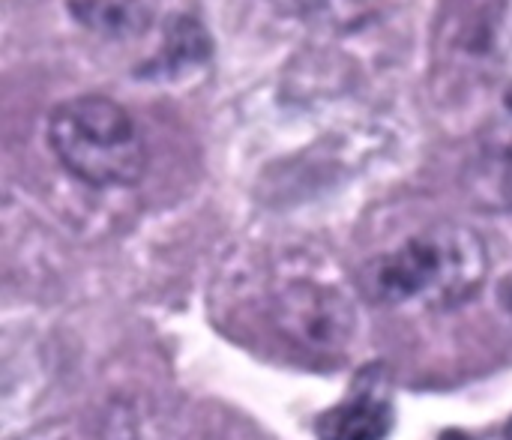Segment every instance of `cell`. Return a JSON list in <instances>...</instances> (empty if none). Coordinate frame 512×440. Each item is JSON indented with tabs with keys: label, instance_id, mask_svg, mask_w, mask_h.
I'll use <instances>...</instances> for the list:
<instances>
[{
	"label": "cell",
	"instance_id": "cell-5",
	"mask_svg": "<svg viewBox=\"0 0 512 440\" xmlns=\"http://www.w3.org/2000/svg\"><path fill=\"white\" fill-rule=\"evenodd\" d=\"M279 324L306 345H339L351 330V315L339 297L312 285H291L279 303Z\"/></svg>",
	"mask_w": 512,
	"mask_h": 440
},
{
	"label": "cell",
	"instance_id": "cell-9",
	"mask_svg": "<svg viewBox=\"0 0 512 440\" xmlns=\"http://www.w3.org/2000/svg\"><path fill=\"white\" fill-rule=\"evenodd\" d=\"M507 309H510V315H512V282H510V288H507Z\"/></svg>",
	"mask_w": 512,
	"mask_h": 440
},
{
	"label": "cell",
	"instance_id": "cell-2",
	"mask_svg": "<svg viewBox=\"0 0 512 440\" xmlns=\"http://www.w3.org/2000/svg\"><path fill=\"white\" fill-rule=\"evenodd\" d=\"M57 162L93 189H126L144 177L147 147L132 114L108 96H72L48 117Z\"/></svg>",
	"mask_w": 512,
	"mask_h": 440
},
{
	"label": "cell",
	"instance_id": "cell-4",
	"mask_svg": "<svg viewBox=\"0 0 512 440\" xmlns=\"http://www.w3.org/2000/svg\"><path fill=\"white\" fill-rule=\"evenodd\" d=\"M393 420L396 414L390 384L381 369H369L357 378L351 396L318 420V435L336 440H375L390 435Z\"/></svg>",
	"mask_w": 512,
	"mask_h": 440
},
{
	"label": "cell",
	"instance_id": "cell-7",
	"mask_svg": "<svg viewBox=\"0 0 512 440\" xmlns=\"http://www.w3.org/2000/svg\"><path fill=\"white\" fill-rule=\"evenodd\" d=\"M69 12L93 33L111 39L135 36L150 24L144 0H69Z\"/></svg>",
	"mask_w": 512,
	"mask_h": 440
},
{
	"label": "cell",
	"instance_id": "cell-3",
	"mask_svg": "<svg viewBox=\"0 0 512 440\" xmlns=\"http://www.w3.org/2000/svg\"><path fill=\"white\" fill-rule=\"evenodd\" d=\"M512 0H459L456 12L444 18L441 45L456 63L492 66L510 51Z\"/></svg>",
	"mask_w": 512,
	"mask_h": 440
},
{
	"label": "cell",
	"instance_id": "cell-10",
	"mask_svg": "<svg viewBox=\"0 0 512 440\" xmlns=\"http://www.w3.org/2000/svg\"><path fill=\"white\" fill-rule=\"evenodd\" d=\"M504 435H507V438H512V420H510V426L504 429Z\"/></svg>",
	"mask_w": 512,
	"mask_h": 440
},
{
	"label": "cell",
	"instance_id": "cell-6",
	"mask_svg": "<svg viewBox=\"0 0 512 440\" xmlns=\"http://www.w3.org/2000/svg\"><path fill=\"white\" fill-rule=\"evenodd\" d=\"M210 36L204 24L192 15H180L171 21L162 48L147 60L138 75L144 78H180L210 60Z\"/></svg>",
	"mask_w": 512,
	"mask_h": 440
},
{
	"label": "cell",
	"instance_id": "cell-1",
	"mask_svg": "<svg viewBox=\"0 0 512 440\" xmlns=\"http://www.w3.org/2000/svg\"><path fill=\"white\" fill-rule=\"evenodd\" d=\"M489 273V252L465 225H435L408 237L366 270L369 294L384 306L450 309L471 300Z\"/></svg>",
	"mask_w": 512,
	"mask_h": 440
},
{
	"label": "cell",
	"instance_id": "cell-8",
	"mask_svg": "<svg viewBox=\"0 0 512 440\" xmlns=\"http://www.w3.org/2000/svg\"><path fill=\"white\" fill-rule=\"evenodd\" d=\"M489 171H492V189H495V195L504 204H512V141L492 153Z\"/></svg>",
	"mask_w": 512,
	"mask_h": 440
}]
</instances>
